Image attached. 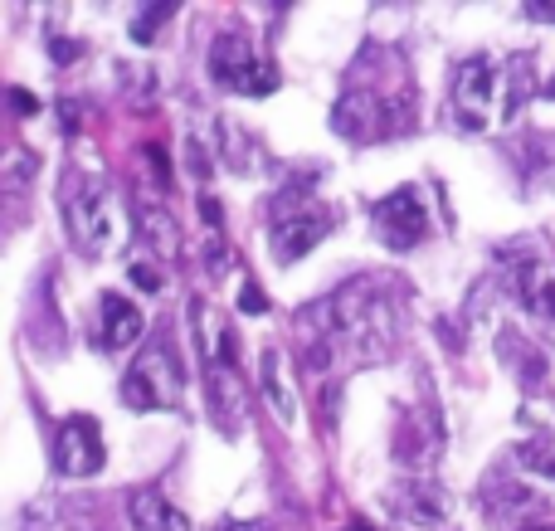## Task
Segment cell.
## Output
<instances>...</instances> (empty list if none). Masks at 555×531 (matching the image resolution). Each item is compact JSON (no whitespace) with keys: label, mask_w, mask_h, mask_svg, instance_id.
<instances>
[{"label":"cell","mask_w":555,"mask_h":531,"mask_svg":"<svg viewBox=\"0 0 555 531\" xmlns=\"http://www.w3.org/2000/svg\"><path fill=\"white\" fill-rule=\"evenodd\" d=\"M142 332H147V317H142V307L132 298H122V293H103L98 298V346L103 351H127Z\"/></svg>","instance_id":"4fadbf2b"},{"label":"cell","mask_w":555,"mask_h":531,"mask_svg":"<svg viewBox=\"0 0 555 531\" xmlns=\"http://www.w3.org/2000/svg\"><path fill=\"white\" fill-rule=\"evenodd\" d=\"M205 400H210V415L224 429V439H239L244 419H249V395H244V380H239L234 361H224V356L205 361Z\"/></svg>","instance_id":"30bf717a"},{"label":"cell","mask_w":555,"mask_h":531,"mask_svg":"<svg viewBox=\"0 0 555 531\" xmlns=\"http://www.w3.org/2000/svg\"><path fill=\"white\" fill-rule=\"evenodd\" d=\"M351 531H375V527H370V522H356V527H351Z\"/></svg>","instance_id":"4316f807"},{"label":"cell","mask_w":555,"mask_h":531,"mask_svg":"<svg viewBox=\"0 0 555 531\" xmlns=\"http://www.w3.org/2000/svg\"><path fill=\"white\" fill-rule=\"evenodd\" d=\"M526 15H531V20H555V10H546V5H531Z\"/></svg>","instance_id":"d4e9b609"},{"label":"cell","mask_w":555,"mask_h":531,"mask_svg":"<svg viewBox=\"0 0 555 531\" xmlns=\"http://www.w3.org/2000/svg\"><path fill=\"white\" fill-rule=\"evenodd\" d=\"M336 215L312 195L307 181H293V186H283L273 195V220H268V249H273V259L288 268L297 264L302 254H312L327 234H332Z\"/></svg>","instance_id":"3957f363"},{"label":"cell","mask_w":555,"mask_h":531,"mask_svg":"<svg viewBox=\"0 0 555 531\" xmlns=\"http://www.w3.org/2000/svg\"><path fill=\"white\" fill-rule=\"evenodd\" d=\"M132 527L137 531H190V517L156 488H137L132 493Z\"/></svg>","instance_id":"9a60e30c"},{"label":"cell","mask_w":555,"mask_h":531,"mask_svg":"<svg viewBox=\"0 0 555 531\" xmlns=\"http://www.w3.org/2000/svg\"><path fill=\"white\" fill-rule=\"evenodd\" d=\"M10 103H15V108H20V113H35V98H30V93H20V88H15V93H10Z\"/></svg>","instance_id":"cb8c5ba5"},{"label":"cell","mask_w":555,"mask_h":531,"mask_svg":"<svg viewBox=\"0 0 555 531\" xmlns=\"http://www.w3.org/2000/svg\"><path fill=\"white\" fill-rule=\"evenodd\" d=\"M414 117V93H409V74H380L366 78L361 69L346 74V93L336 103L332 127L351 142H380V137H400Z\"/></svg>","instance_id":"7a4b0ae2"},{"label":"cell","mask_w":555,"mask_h":531,"mask_svg":"<svg viewBox=\"0 0 555 531\" xmlns=\"http://www.w3.org/2000/svg\"><path fill=\"white\" fill-rule=\"evenodd\" d=\"M132 225H137V239L151 244V249H161L166 259L181 254V225H176L156 200H132Z\"/></svg>","instance_id":"5bb4252c"},{"label":"cell","mask_w":555,"mask_h":531,"mask_svg":"<svg viewBox=\"0 0 555 531\" xmlns=\"http://www.w3.org/2000/svg\"><path fill=\"white\" fill-rule=\"evenodd\" d=\"M482 502H487V512H492L497 522H502V517H521V512H531V507H536V497L526 493L517 478H507V473H492V478H487Z\"/></svg>","instance_id":"e0dca14e"},{"label":"cell","mask_w":555,"mask_h":531,"mask_svg":"<svg viewBox=\"0 0 555 531\" xmlns=\"http://www.w3.org/2000/svg\"><path fill=\"white\" fill-rule=\"evenodd\" d=\"M59 210H64V229L74 239L78 254L98 259L112 239V200L108 186L93 171H69L64 190H59Z\"/></svg>","instance_id":"5b68a950"},{"label":"cell","mask_w":555,"mask_h":531,"mask_svg":"<svg viewBox=\"0 0 555 531\" xmlns=\"http://www.w3.org/2000/svg\"><path fill=\"white\" fill-rule=\"evenodd\" d=\"M395 327H400V307L390 303V288L375 273H366V278L327 293L322 303L302 307V332H312L302 366L327 371L336 356L375 361L385 346L395 342Z\"/></svg>","instance_id":"6da1fadb"},{"label":"cell","mask_w":555,"mask_h":531,"mask_svg":"<svg viewBox=\"0 0 555 531\" xmlns=\"http://www.w3.org/2000/svg\"><path fill=\"white\" fill-rule=\"evenodd\" d=\"M210 74L220 88H234L244 98H268L278 93V64L259 59V49L244 35H220L210 44Z\"/></svg>","instance_id":"52a82bcc"},{"label":"cell","mask_w":555,"mask_h":531,"mask_svg":"<svg viewBox=\"0 0 555 531\" xmlns=\"http://www.w3.org/2000/svg\"><path fill=\"white\" fill-rule=\"evenodd\" d=\"M239 307H244V312L254 317V312H263V307H268V298H263L254 283H244V293H239Z\"/></svg>","instance_id":"7402d4cb"},{"label":"cell","mask_w":555,"mask_h":531,"mask_svg":"<svg viewBox=\"0 0 555 531\" xmlns=\"http://www.w3.org/2000/svg\"><path fill=\"white\" fill-rule=\"evenodd\" d=\"M103 434H98V419L93 415H69L54 434V468L64 478H93L103 473Z\"/></svg>","instance_id":"9c48e42d"},{"label":"cell","mask_w":555,"mask_h":531,"mask_svg":"<svg viewBox=\"0 0 555 531\" xmlns=\"http://www.w3.org/2000/svg\"><path fill=\"white\" fill-rule=\"evenodd\" d=\"M526 531H555V527H526Z\"/></svg>","instance_id":"83f0119b"},{"label":"cell","mask_w":555,"mask_h":531,"mask_svg":"<svg viewBox=\"0 0 555 531\" xmlns=\"http://www.w3.org/2000/svg\"><path fill=\"white\" fill-rule=\"evenodd\" d=\"M181 395H185L181 356H176L166 332H156V342H147V351L122 376V405L127 410H176Z\"/></svg>","instance_id":"277c9868"},{"label":"cell","mask_w":555,"mask_h":531,"mask_svg":"<svg viewBox=\"0 0 555 531\" xmlns=\"http://www.w3.org/2000/svg\"><path fill=\"white\" fill-rule=\"evenodd\" d=\"M259 385H263V400L273 405V415L283 424H293L297 405H293V390H288V376H283V351L278 346H263L259 351Z\"/></svg>","instance_id":"2e32d148"},{"label":"cell","mask_w":555,"mask_h":531,"mask_svg":"<svg viewBox=\"0 0 555 531\" xmlns=\"http://www.w3.org/2000/svg\"><path fill=\"white\" fill-rule=\"evenodd\" d=\"M127 273H132V283H137L142 293H161V283H166V278H161V273H156L151 264H132Z\"/></svg>","instance_id":"d6986e66"},{"label":"cell","mask_w":555,"mask_h":531,"mask_svg":"<svg viewBox=\"0 0 555 531\" xmlns=\"http://www.w3.org/2000/svg\"><path fill=\"white\" fill-rule=\"evenodd\" d=\"M49 54H54V64H69V59L83 54V44H74V39H49Z\"/></svg>","instance_id":"44dd1931"},{"label":"cell","mask_w":555,"mask_h":531,"mask_svg":"<svg viewBox=\"0 0 555 531\" xmlns=\"http://www.w3.org/2000/svg\"><path fill=\"white\" fill-rule=\"evenodd\" d=\"M370 220H375L380 244L395 249V254L414 249V244L429 234V210H424V200H419V190L414 186H395L390 195H380L375 210H370Z\"/></svg>","instance_id":"ba28073f"},{"label":"cell","mask_w":555,"mask_h":531,"mask_svg":"<svg viewBox=\"0 0 555 531\" xmlns=\"http://www.w3.org/2000/svg\"><path fill=\"white\" fill-rule=\"evenodd\" d=\"M502 78L492 69L487 54H468L458 69H453V122L463 132H487L492 117H502Z\"/></svg>","instance_id":"8992f818"},{"label":"cell","mask_w":555,"mask_h":531,"mask_svg":"<svg viewBox=\"0 0 555 531\" xmlns=\"http://www.w3.org/2000/svg\"><path fill=\"white\" fill-rule=\"evenodd\" d=\"M385 497L395 502V512L405 517L409 527H444L448 522V497L429 478H400Z\"/></svg>","instance_id":"7c38bea8"},{"label":"cell","mask_w":555,"mask_h":531,"mask_svg":"<svg viewBox=\"0 0 555 531\" xmlns=\"http://www.w3.org/2000/svg\"><path fill=\"white\" fill-rule=\"evenodd\" d=\"M220 531H268V527L259 522V527H220Z\"/></svg>","instance_id":"484cf974"},{"label":"cell","mask_w":555,"mask_h":531,"mask_svg":"<svg viewBox=\"0 0 555 531\" xmlns=\"http://www.w3.org/2000/svg\"><path fill=\"white\" fill-rule=\"evenodd\" d=\"M142 161L156 171V186H171V171H166V152L161 147H142Z\"/></svg>","instance_id":"ffe728a7"},{"label":"cell","mask_w":555,"mask_h":531,"mask_svg":"<svg viewBox=\"0 0 555 531\" xmlns=\"http://www.w3.org/2000/svg\"><path fill=\"white\" fill-rule=\"evenodd\" d=\"M166 15H171V5H161V10L151 5L147 15H137V20H132V39H137V44H142V39H151V30H156V25H161Z\"/></svg>","instance_id":"ac0fdd59"},{"label":"cell","mask_w":555,"mask_h":531,"mask_svg":"<svg viewBox=\"0 0 555 531\" xmlns=\"http://www.w3.org/2000/svg\"><path fill=\"white\" fill-rule=\"evenodd\" d=\"M512 293H517V303L531 317L555 322V259H546V254H512Z\"/></svg>","instance_id":"8fae6325"},{"label":"cell","mask_w":555,"mask_h":531,"mask_svg":"<svg viewBox=\"0 0 555 531\" xmlns=\"http://www.w3.org/2000/svg\"><path fill=\"white\" fill-rule=\"evenodd\" d=\"M200 215H205V225L220 234V205H215V195H200Z\"/></svg>","instance_id":"603a6c76"}]
</instances>
